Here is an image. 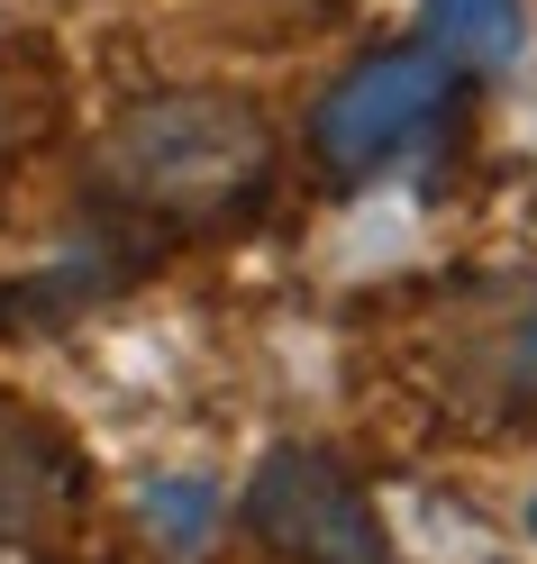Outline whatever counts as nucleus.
<instances>
[{
  "label": "nucleus",
  "instance_id": "423d86ee",
  "mask_svg": "<svg viewBox=\"0 0 537 564\" xmlns=\"http://www.w3.org/2000/svg\"><path fill=\"white\" fill-rule=\"evenodd\" d=\"M528 37V19H519V0H428V46H438L455 74L474 64V74H501V64L519 55Z\"/></svg>",
  "mask_w": 537,
  "mask_h": 564
},
{
  "label": "nucleus",
  "instance_id": "f03ea898",
  "mask_svg": "<svg viewBox=\"0 0 537 564\" xmlns=\"http://www.w3.org/2000/svg\"><path fill=\"white\" fill-rule=\"evenodd\" d=\"M246 528L282 564H391V538L355 474L319 446H273L246 482Z\"/></svg>",
  "mask_w": 537,
  "mask_h": 564
},
{
  "label": "nucleus",
  "instance_id": "0eeeda50",
  "mask_svg": "<svg viewBox=\"0 0 537 564\" xmlns=\"http://www.w3.org/2000/svg\"><path fill=\"white\" fill-rule=\"evenodd\" d=\"M10 147H19V128H10V100H0V164H10Z\"/></svg>",
  "mask_w": 537,
  "mask_h": 564
},
{
  "label": "nucleus",
  "instance_id": "20e7f679",
  "mask_svg": "<svg viewBox=\"0 0 537 564\" xmlns=\"http://www.w3.org/2000/svg\"><path fill=\"white\" fill-rule=\"evenodd\" d=\"M83 519V455L46 410L0 392V546H55Z\"/></svg>",
  "mask_w": 537,
  "mask_h": 564
},
{
  "label": "nucleus",
  "instance_id": "f257e3e1",
  "mask_svg": "<svg viewBox=\"0 0 537 564\" xmlns=\"http://www.w3.org/2000/svg\"><path fill=\"white\" fill-rule=\"evenodd\" d=\"M273 183V128L237 91H155L110 128L92 192L110 219L147 228H219Z\"/></svg>",
  "mask_w": 537,
  "mask_h": 564
},
{
  "label": "nucleus",
  "instance_id": "7ed1b4c3",
  "mask_svg": "<svg viewBox=\"0 0 537 564\" xmlns=\"http://www.w3.org/2000/svg\"><path fill=\"white\" fill-rule=\"evenodd\" d=\"M455 100V64L438 46H410V55H374L319 100L310 119V147L329 173H383L391 155H410L428 128L447 119Z\"/></svg>",
  "mask_w": 537,
  "mask_h": 564
},
{
  "label": "nucleus",
  "instance_id": "39448f33",
  "mask_svg": "<svg viewBox=\"0 0 537 564\" xmlns=\"http://www.w3.org/2000/svg\"><path fill=\"white\" fill-rule=\"evenodd\" d=\"M447 373L455 392L511 419V410H537V282H492L455 310L447 328Z\"/></svg>",
  "mask_w": 537,
  "mask_h": 564
}]
</instances>
